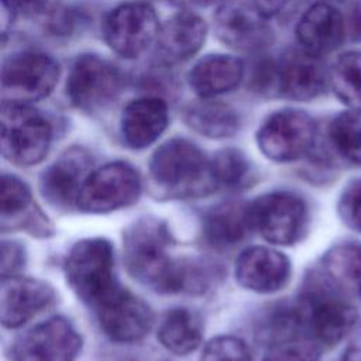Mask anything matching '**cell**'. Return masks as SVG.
Instances as JSON below:
<instances>
[{
	"mask_svg": "<svg viewBox=\"0 0 361 361\" xmlns=\"http://www.w3.org/2000/svg\"><path fill=\"white\" fill-rule=\"evenodd\" d=\"M173 245L166 224L145 217L134 221L123 235V257L128 274L159 293L185 292L186 259L169 255Z\"/></svg>",
	"mask_w": 361,
	"mask_h": 361,
	"instance_id": "cell-1",
	"label": "cell"
},
{
	"mask_svg": "<svg viewBox=\"0 0 361 361\" xmlns=\"http://www.w3.org/2000/svg\"><path fill=\"white\" fill-rule=\"evenodd\" d=\"M148 171L151 183L168 197H195L216 189L210 161L196 144L185 138L161 144L151 155Z\"/></svg>",
	"mask_w": 361,
	"mask_h": 361,
	"instance_id": "cell-2",
	"label": "cell"
},
{
	"mask_svg": "<svg viewBox=\"0 0 361 361\" xmlns=\"http://www.w3.org/2000/svg\"><path fill=\"white\" fill-rule=\"evenodd\" d=\"M341 292L324 276L312 281L293 305L302 336L319 347L336 345L355 323L357 312Z\"/></svg>",
	"mask_w": 361,
	"mask_h": 361,
	"instance_id": "cell-3",
	"label": "cell"
},
{
	"mask_svg": "<svg viewBox=\"0 0 361 361\" xmlns=\"http://www.w3.org/2000/svg\"><path fill=\"white\" fill-rule=\"evenodd\" d=\"M66 282L75 295L94 307L120 283L114 275V250L103 237L76 241L65 258Z\"/></svg>",
	"mask_w": 361,
	"mask_h": 361,
	"instance_id": "cell-4",
	"label": "cell"
},
{
	"mask_svg": "<svg viewBox=\"0 0 361 361\" xmlns=\"http://www.w3.org/2000/svg\"><path fill=\"white\" fill-rule=\"evenodd\" d=\"M0 126L1 154L11 164L32 166L48 154L52 127L39 111L27 104L3 102Z\"/></svg>",
	"mask_w": 361,
	"mask_h": 361,
	"instance_id": "cell-5",
	"label": "cell"
},
{
	"mask_svg": "<svg viewBox=\"0 0 361 361\" xmlns=\"http://www.w3.org/2000/svg\"><path fill=\"white\" fill-rule=\"evenodd\" d=\"M141 176L128 162L114 161L92 171L82 185L76 207L106 214L134 204L141 195Z\"/></svg>",
	"mask_w": 361,
	"mask_h": 361,
	"instance_id": "cell-6",
	"label": "cell"
},
{
	"mask_svg": "<svg viewBox=\"0 0 361 361\" xmlns=\"http://www.w3.org/2000/svg\"><path fill=\"white\" fill-rule=\"evenodd\" d=\"M252 230L268 243L292 245L299 241L307 224L305 200L286 190L269 192L258 196L250 204Z\"/></svg>",
	"mask_w": 361,
	"mask_h": 361,
	"instance_id": "cell-7",
	"label": "cell"
},
{
	"mask_svg": "<svg viewBox=\"0 0 361 361\" xmlns=\"http://www.w3.org/2000/svg\"><path fill=\"white\" fill-rule=\"evenodd\" d=\"M59 79L58 62L42 52L21 51L10 55L1 68L3 102L27 104L47 97Z\"/></svg>",
	"mask_w": 361,
	"mask_h": 361,
	"instance_id": "cell-8",
	"label": "cell"
},
{
	"mask_svg": "<svg viewBox=\"0 0 361 361\" xmlns=\"http://www.w3.org/2000/svg\"><path fill=\"white\" fill-rule=\"evenodd\" d=\"M316 140V123L303 110L272 113L257 131V145L271 161L292 162L306 155Z\"/></svg>",
	"mask_w": 361,
	"mask_h": 361,
	"instance_id": "cell-9",
	"label": "cell"
},
{
	"mask_svg": "<svg viewBox=\"0 0 361 361\" xmlns=\"http://www.w3.org/2000/svg\"><path fill=\"white\" fill-rule=\"evenodd\" d=\"M123 75L116 65L97 56H79L66 80L69 102L83 111H99L111 104L123 89Z\"/></svg>",
	"mask_w": 361,
	"mask_h": 361,
	"instance_id": "cell-10",
	"label": "cell"
},
{
	"mask_svg": "<svg viewBox=\"0 0 361 361\" xmlns=\"http://www.w3.org/2000/svg\"><path fill=\"white\" fill-rule=\"evenodd\" d=\"M82 336L62 316L49 317L23 334L10 347L11 361H76Z\"/></svg>",
	"mask_w": 361,
	"mask_h": 361,
	"instance_id": "cell-11",
	"label": "cell"
},
{
	"mask_svg": "<svg viewBox=\"0 0 361 361\" xmlns=\"http://www.w3.org/2000/svg\"><path fill=\"white\" fill-rule=\"evenodd\" d=\"M159 32L154 8L141 1L124 3L113 8L103 24L106 44L117 55L134 59L140 56Z\"/></svg>",
	"mask_w": 361,
	"mask_h": 361,
	"instance_id": "cell-12",
	"label": "cell"
},
{
	"mask_svg": "<svg viewBox=\"0 0 361 361\" xmlns=\"http://www.w3.org/2000/svg\"><path fill=\"white\" fill-rule=\"evenodd\" d=\"M100 329L116 343H135L152 327L151 307L128 289L118 285L93 307Z\"/></svg>",
	"mask_w": 361,
	"mask_h": 361,
	"instance_id": "cell-13",
	"label": "cell"
},
{
	"mask_svg": "<svg viewBox=\"0 0 361 361\" xmlns=\"http://www.w3.org/2000/svg\"><path fill=\"white\" fill-rule=\"evenodd\" d=\"M255 6L226 3L214 14L217 38L235 51L259 52L272 42V28Z\"/></svg>",
	"mask_w": 361,
	"mask_h": 361,
	"instance_id": "cell-14",
	"label": "cell"
},
{
	"mask_svg": "<svg viewBox=\"0 0 361 361\" xmlns=\"http://www.w3.org/2000/svg\"><path fill=\"white\" fill-rule=\"evenodd\" d=\"M90 164L92 158L83 148L72 147L62 152L39 178L42 196L58 209L76 206L82 185L90 173Z\"/></svg>",
	"mask_w": 361,
	"mask_h": 361,
	"instance_id": "cell-15",
	"label": "cell"
},
{
	"mask_svg": "<svg viewBox=\"0 0 361 361\" xmlns=\"http://www.w3.org/2000/svg\"><path fill=\"white\" fill-rule=\"evenodd\" d=\"M56 292L42 279L10 276L1 281L0 317L6 329H17L55 303Z\"/></svg>",
	"mask_w": 361,
	"mask_h": 361,
	"instance_id": "cell-16",
	"label": "cell"
},
{
	"mask_svg": "<svg viewBox=\"0 0 361 361\" xmlns=\"http://www.w3.org/2000/svg\"><path fill=\"white\" fill-rule=\"evenodd\" d=\"M234 275L244 289L269 295L283 289L289 282L290 261L274 248L252 245L238 255Z\"/></svg>",
	"mask_w": 361,
	"mask_h": 361,
	"instance_id": "cell-17",
	"label": "cell"
},
{
	"mask_svg": "<svg viewBox=\"0 0 361 361\" xmlns=\"http://www.w3.org/2000/svg\"><path fill=\"white\" fill-rule=\"evenodd\" d=\"M279 96L309 102L322 96L329 85V71L322 58L306 52L302 48L288 49L278 59Z\"/></svg>",
	"mask_w": 361,
	"mask_h": 361,
	"instance_id": "cell-18",
	"label": "cell"
},
{
	"mask_svg": "<svg viewBox=\"0 0 361 361\" xmlns=\"http://www.w3.org/2000/svg\"><path fill=\"white\" fill-rule=\"evenodd\" d=\"M345 35L344 16L326 1L312 4L296 25V38L300 48L320 58L340 48Z\"/></svg>",
	"mask_w": 361,
	"mask_h": 361,
	"instance_id": "cell-19",
	"label": "cell"
},
{
	"mask_svg": "<svg viewBox=\"0 0 361 361\" xmlns=\"http://www.w3.org/2000/svg\"><path fill=\"white\" fill-rule=\"evenodd\" d=\"M168 106L158 96H142L131 100L123 110L120 131L123 141L133 149L154 144L168 126Z\"/></svg>",
	"mask_w": 361,
	"mask_h": 361,
	"instance_id": "cell-20",
	"label": "cell"
},
{
	"mask_svg": "<svg viewBox=\"0 0 361 361\" xmlns=\"http://www.w3.org/2000/svg\"><path fill=\"white\" fill-rule=\"evenodd\" d=\"M207 34L204 20L192 11H179L168 18L157 37L158 52L166 62H180L193 56Z\"/></svg>",
	"mask_w": 361,
	"mask_h": 361,
	"instance_id": "cell-21",
	"label": "cell"
},
{
	"mask_svg": "<svg viewBox=\"0 0 361 361\" xmlns=\"http://www.w3.org/2000/svg\"><path fill=\"white\" fill-rule=\"evenodd\" d=\"M243 78L244 63L241 59L224 54H212L193 65L188 82L197 96L212 99L237 87Z\"/></svg>",
	"mask_w": 361,
	"mask_h": 361,
	"instance_id": "cell-22",
	"label": "cell"
},
{
	"mask_svg": "<svg viewBox=\"0 0 361 361\" xmlns=\"http://www.w3.org/2000/svg\"><path fill=\"white\" fill-rule=\"evenodd\" d=\"M250 204L223 202L209 209L202 219L204 241L217 250L231 248L241 243L251 230Z\"/></svg>",
	"mask_w": 361,
	"mask_h": 361,
	"instance_id": "cell-23",
	"label": "cell"
},
{
	"mask_svg": "<svg viewBox=\"0 0 361 361\" xmlns=\"http://www.w3.org/2000/svg\"><path fill=\"white\" fill-rule=\"evenodd\" d=\"M183 120L195 133L213 140L233 137L240 128L237 111L231 106L212 99L189 104L183 111Z\"/></svg>",
	"mask_w": 361,
	"mask_h": 361,
	"instance_id": "cell-24",
	"label": "cell"
},
{
	"mask_svg": "<svg viewBox=\"0 0 361 361\" xmlns=\"http://www.w3.org/2000/svg\"><path fill=\"white\" fill-rule=\"evenodd\" d=\"M158 340L164 348L176 355L193 353L202 343L203 323L197 313L186 307L171 309L158 329Z\"/></svg>",
	"mask_w": 361,
	"mask_h": 361,
	"instance_id": "cell-25",
	"label": "cell"
},
{
	"mask_svg": "<svg viewBox=\"0 0 361 361\" xmlns=\"http://www.w3.org/2000/svg\"><path fill=\"white\" fill-rule=\"evenodd\" d=\"M329 85L338 100L351 109H361V49L347 51L329 69Z\"/></svg>",
	"mask_w": 361,
	"mask_h": 361,
	"instance_id": "cell-26",
	"label": "cell"
},
{
	"mask_svg": "<svg viewBox=\"0 0 361 361\" xmlns=\"http://www.w3.org/2000/svg\"><path fill=\"white\" fill-rule=\"evenodd\" d=\"M323 275L341 290L361 285V244L344 243L323 257Z\"/></svg>",
	"mask_w": 361,
	"mask_h": 361,
	"instance_id": "cell-27",
	"label": "cell"
},
{
	"mask_svg": "<svg viewBox=\"0 0 361 361\" xmlns=\"http://www.w3.org/2000/svg\"><path fill=\"white\" fill-rule=\"evenodd\" d=\"M333 148L348 162L361 165V109H351L337 114L329 126Z\"/></svg>",
	"mask_w": 361,
	"mask_h": 361,
	"instance_id": "cell-28",
	"label": "cell"
},
{
	"mask_svg": "<svg viewBox=\"0 0 361 361\" xmlns=\"http://www.w3.org/2000/svg\"><path fill=\"white\" fill-rule=\"evenodd\" d=\"M210 173L216 188H238L250 176V162L240 149L224 148L210 159Z\"/></svg>",
	"mask_w": 361,
	"mask_h": 361,
	"instance_id": "cell-29",
	"label": "cell"
},
{
	"mask_svg": "<svg viewBox=\"0 0 361 361\" xmlns=\"http://www.w3.org/2000/svg\"><path fill=\"white\" fill-rule=\"evenodd\" d=\"M31 204H32V199H31V192L27 183L14 175L4 173L1 178V195H0L3 221L21 216L24 212H27L31 207Z\"/></svg>",
	"mask_w": 361,
	"mask_h": 361,
	"instance_id": "cell-30",
	"label": "cell"
},
{
	"mask_svg": "<svg viewBox=\"0 0 361 361\" xmlns=\"http://www.w3.org/2000/svg\"><path fill=\"white\" fill-rule=\"evenodd\" d=\"M268 347L262 361H319L320 347L303 337L279 341Z\"/></svg>",
	"mask_w": 361,
	"mask_h": 361,
	"instance_id": "cell-31",
	"label": "cell"
},
{
	"mask_svg": "<svg viewBox=\"0 0 361 361\" xmlns=\"http://www.w3.org/2000/svg\"><path fill=\"white\" fill-rule=\"evenodd\" d=\"M199 361H252L247 344L235 336H217L203 348Z\"/></svg>",
	"mask_w": 361,
	"mask_h": 361,
	"instance_id": "cell-32",
	"label": "cell"
},
{
	"mask_svg": "<svg viewBox=\"0 0 361 361\" xmlns=\"http://www.w3.org/2000/svg\"><path fill=\"white\" fill-rule=\"evenodd\" d=\"M248 79V86L252 92L267 97L279 96L278 61L271 58L258 59L252 65Z\"/></svg>",
	"mask_w": 361,
	"mask_h": 361,
	"instance_id": "cell-33",
	"label": "cell"
},
{
	"mask_svg": "<svg viewBox=\"0 0 361 361\" xmlns=\"http://www.w3.org/2000/svg\"><path fill=\"white\" fill-rule=\"evenodd\" d=\"M338 213L348 227L361 233V179L351 182L343 190Z\"/></svg>",
	"mask_w": 361,
	"mask_h": 361,
	"instance_id": "cell-34",
	"label": "cell"
},
{
	"mask_svg": "<svg viewBox=\"0 0 361 361\" xmlns=\"http://www.w3.org/2000/svg\"><path fill=\"white\" fill-rule=\"evenodd\" d=\"M25 261L27 252L23 244L11 240H4L1 243V279L17 276L24 268Z\"/></svg>",
	"mask_w": 361,
	"mask_h": 361,
	"instance_id": "cell-35",
	"label": "cell"
},
{
	"mask_svg": "<svg viewBox=\"0 0 361 361\" xmlns=\"http://www.w3.org/2000/svg\"><path fill=\"white\" fill-rule=\"evenodd\" d=\"M76 24V18L72 10L66 7L56 8L51 13L48 20V27L52 34L55 35H68Z\"/></svg>",
	"mask_w": 361,
	"mask_h": 361,
	"instance_id": "cell-36",
	"label": "cell"
},
{
	"mask_svg": "<svg viewBox=\"0 0 361 361\" xmlns=\"http://www.w3.org/2000/svg\"><path fill=\"white\" fill-rule=\"evenodd\" d=\"M345 18L347 35L354 41H361V0H354L350 6Z\"/></svg>",
	"mask_w": 361,
	"mask_h": 361,
	"instance_id": "cell-37",
	"label": "cell"
},
{
	"mask_svg": "<svg viewBox=\"0 0 361 361\" xmlns=\"http://www.w3.org/2000/svg\"><path fill=\"white\" fill-rule=\"evenodd\" d=\"M16 13H21L27 17L39 14L45 7L48 0H6Z\"/></svg>",
	"mask_w": 361,
	"mask_h": 361,
	"instance_id": "cell-38",
	"label": "cell"
},
{
	"mask_svg": "<svg viewBox=\"0 0 361 361\" xmlns=\"http://www.w3.org/2000/svg\"><path fill=\"white\" fill-rule=\"evenodd\" d=\"M290 0H254V6L268 18L279 14Z\"/></svg>",
	"mask_w": 361,
	"mask_h": 361,
	"instance_id": "cell-39",
	"label": "cell"
},
{
	"mask_svg": "<svg viewBox=\"0 0 361 361\" xmlns=\"http://www.w3.org/2000/svg\"><path fill=\"white\" fill-rule=\"evenodd\" d=\"M343 361H361V330L358 331L351 345L347 348Z\"/></svg>",
	"mask_w": 361,
	"mask_h": 361,
	"instance_id": "cell-40",
	"label": "cell"
},
{
	"mask_svg": "<svg viewBox=\"0 0 361 361\" xmlns=\"http://www.w3.org/2000/svg\"><path fill=\"white\" fill-rule=\"evenodd\" d=\"M193 3L199 4V6H210V4H214V3H219L221 0H192Z\"/></svg>",
	"mask_w": 361,
	"mask_h": 361,
	"instance_id": "cell-41",
	"label": "cell"
},
{
	"mask_svg": "<svg viewBox=\"0 0 361 361\" xmlns=\"http://www.w3.org/2000/svg\"><path fill=\"white\" fill-rule=\"evenodd\" d=\"M358 293H360V296H361V285H360V288H358Z\"/></svg>",
	"mask_w": 361,
	"mask_h": 361,
	"instance_id": "cell-42",
	"label": "cell"
},
{
	"mask_svg": "<svg viewBox=\"0 0 361 361\" xmlns=\"http://www.w3.org/2000/svg\"><path fill=\"white\" fill-rule=\"evenodd\" d=\"M320 1H326V3H329V0H320Z\"/></svg>",
	"mask_w": 361,
	"mask_h": 361,
	"instance_id": "cell-43",
	"label": "cell"
}]
</instances>
